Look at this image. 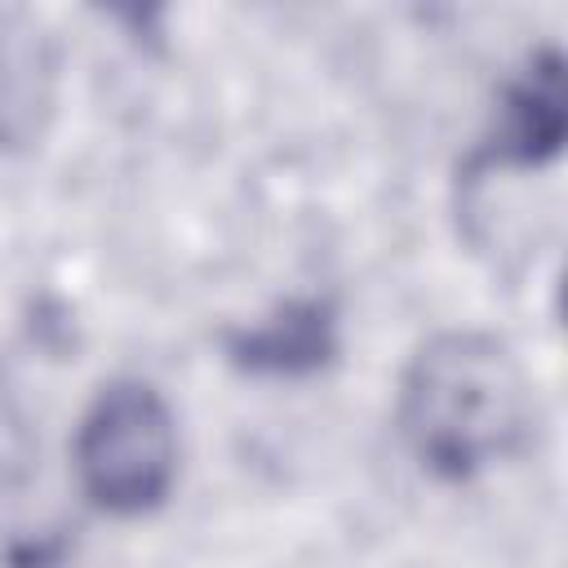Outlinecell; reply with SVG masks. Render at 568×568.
<instances>
[{
	"label": "cell",
	"instance_id": "7a4b0ae2",
	"mask_svg": "<svg viewBox=\"0 0 568 568\" xmlns=\"http://www.w3.org/2000/svg\"><path fill=\"white\" fill-rule=\"evenodd\" d=\"M75 479L106 515L155 510L178 475V422L169 399L142 377H111L75 426Z\"/></svg>",
	"mask_w": 568,
	"mask_h": 568
},
{
	"label": "cell",
	"instance_id": "5b68a950",
	"mask_svg": "<svg viewBox=\"0 0 568 568\" xmlns=\"http://www.w3.org/2000/svg\"><path fill=\"white\" fill-rule=\"evenodd\" d=\"M337 311L324 297L280 302L266 320L226 333V359L257 377H306L337 359Z\"/></svg>",
	"mask_w": 568,
	"mask_h": 568
},
{
	"label": "cell",
	"instance_id": "3957f363",
	"mask_svg": "<svg viewBox=\"0 0 568 568\" xmlns=\"http://www.w3.org/2000/svg\"><path fill=\"white\" fill-rule=\"evenodd\" d=\"M568 138V106H564V53L537 49L515 80L501 89L497 124L488 142L470 155L466 178L493 169H541L559 155Z\"/></svg>",
	"mask_w": 568,
	"mask_h": 568
},
{
	"label": "cell",
	"instance_id": "277c9868",
	"mask_svg": "<svg viewBox=\"0 0 568 568\" xmlns=\"http://www.w3.org/2000/svg\"><path fill=\"white\" fill-rule=\"evenodd\" d=\"M62 89V44L44 18L0 9V151L18 155L44 142Z\"/></svg>",
	"mask_w": 568,
	"mask_h": 568
},
{
	"label": "cell",
	"instance_id": "6da1fadb",
	"mask_svg": "<svg viewBox=\"0 0 568 568\" xmlns=\"http://www.w3.org/2000/svg\"><path fill=\"white\" fill-rule=\"evenodd\" d=\"M395 422L422 470L462 484L528 444L532 382L497 333L444 328L408 355Z\"/></svg>",
	"mask_w": 568,
	"mask_h": 568
}]
</instances>
